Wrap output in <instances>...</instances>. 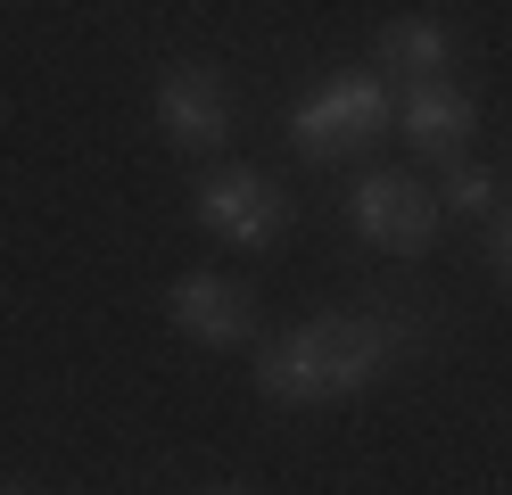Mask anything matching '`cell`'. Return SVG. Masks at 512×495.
Returning a JSON list of instances; mask_svg holds the SVG:
<instances>
[{
    "mask_svg": "<svg viewBox=\"0 0 512 495\" xmlns=\"http://www.w3.org/2000/svg\"><path fill=\"white\" fill-rule=\"evenodd\" d=\"M207 495H248V487H207Z\"/></svg>",
    "mask_w": 512,
    "mask_h": 495,
    "instance_id": "cell-12",
    "label": "cell"
},
{
    "mask_svg": "<svg viewBox=\"0 0 512 495\" xmlns=\"http://www.w3.org/2000/svg\"><path fill=\"white\" fill-rule=\"evenodd\" d=\"M199 223L223 248H273L290 231V198H281L273 174H256V165H215L199 182Z\"/></svg>",
    "mask_w": 512,
    "mask_h": 495,
    "instance_id": "cell-3",
    "label": "cell"
},
{
    "mask_svg": "<svg viewBox=\"0 0 512 495\" xmlns=\"http://www.w3.org/2000/svg\"><path fill=\"white\" fill-rule=\"evenodd\" d=\"M0 495H42V487H34V479H9V487H0Z\"/></svg>",
    "mask_w": 512,
    "mask_h": 495,
    "instance_id": "cell-11",
    "label": "cell"
},
{
    "mask_svg": "<svg viewBox=\"0 0 512 495\" xmlns=\"http://www.w3.org/2000/svg\"><path fill=\"white\" fill-rule=\"evenodd\" d=\"M488 198H496V182L479 174V165H463V157L446 165V182H438V215H479Z\"/></svg>",
    "mask_w": 512,
    "mask_h": 495,
    "instance_id": "cell-9",
    "label": "cell"
},
{
    "mask_svg": "<svg viewBox=\"0 0 512 495\" xmlns=\"http://www.w3.org/2000/svg\"><path fill=\"white\" fill-rule=\"evenodd\" d=\"M149 108H157V132L190 157H215L232 141V91L215 83V66H166Z\"/></svg>",
    "mask_w": 512,
    "mask_h": 495,
    "instance_id": "cell-5",
    "label": "cell"
},
{
    "mask_svg": "<svg viewBox=\"0 0 512 495\" xmlns=\"http://www.w3.org/2000/svg\"><path fill=\"white\" fill-rule=\"evenodd\" d=\"M166 314L174 330H190L199 347H248L256 339V306L240 297V281H223V273H182L166 289Z\"/></svg>",
    "mask_w": 512,
    "mask_h": 495,
    "instance_id": "cell-6",
    "label": "cell"
},
{
    "mask_svg": "<svg viewBox=\"0 0 512 495\" xmlns=\"http://www.w3.org/2000/svg\"><path fill=\"white\" fill-rule=\"evenodd\" d=\"M347 215H356V240L380 256H422L438 240V190H422L413 174H364Z\"/></svg>",
    "mask_w": 512,
    "mask_h": 495,
    "instance_id": "cell-4",
    "label": "cell"
},
{
    "mask_svg": "<svg viewBox=\"0 0 512 495\" xmlns=\"http://www.w3.org/2000/svg\"><path fill=\"white\" fill-rule=\"evenodd\" d=\"M413 347L405 314H323L298 322L290 339L256 355V396L273 405H331V396H364L380 372H397Z\"/></svg>",
    "mask_w": 512,
    "mask_h": 495,
    "instance_id": "cell-1",
    "label": "cell"
},
{
    "mask_svg": "<svg viewBox=\"0 0 512 495\" xmlns=\"http://www.w3.org/2000/svg\"><path fill=\"white\" fill-rule=\"evenodd\" d=\"M397 124H405V141L422 149V157H446V165H455L463 141H471V124H479V108H471L455 83H430V91H405Z\"/></svg>",
    "mask_w": 512,
    "mask_h": 495,
    "instance_id": "cell-8",
    "label": "cell"
},
{
    "mask_svg": "<svg viewBox=\"0 0 512 495\" xmlns=\"http://www.w3.org/2000/svg\"><path fill=\"white\" fill-rule=\"evenodd\" d=\"M380 124H389V83L364 75V66H347V75H323V83L290 108V141H298L314 165H331V157H347V149L380 141Z\"/></svg>",
    "mask_w": 512,
    "mask_h": 495,
    "instance_id": "cell-2",
    "label": "cell"
},
{
    "mask_svg": "<svg viewBox=\"0 0 512 495\" xmlns=\"http://www.w3.org/2000/svg\"><path fill=\"white\" fill-rule=\"evenodd\" d=\"M380 66H389V83L430 91V83H446V66H455V33L438 17H389L380 25Z\"/></svg>",
    "mask_w": 512,
    "mask_h": 495,
    "instance_id": "cell-7",
    "label": "cell"
},
{
    "mask_svg": "<svg viewBox=\"0 0 512 495\" xmlns=\"http://www.w3.org/2000/svg\"><path fill=\"white\" fill-rule=\"evenodd\" d=\"M488 256H496V273L512 281V207L496 215V231H488Z\"/></svg>",
    "mask_w": 512,
    "mask_h": 495,
    "instance_id": "cell-10",
    "label": "cell"
}]
</instances>
